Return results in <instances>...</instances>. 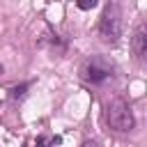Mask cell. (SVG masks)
Listing matches in <instances>:
<instances>
[{"instance_id": "6da1fadb", "label": "cell", "mask_w": 147, "mask_h": 147, "mask_svg": "<svg viewBox=\"0 0 147 147\" xmlns=\"http://www.w3.org/2000/svg\"><path fill=\"white\" fill-rule=\"evenodd\" d=\"M106 122H108V126H110L113 131H117V133H129V131H133V126H136V117H133L131 106H129L124 99H119V96L108 103V108H106Z\"/></svg>"}, {"instance_id": "7a4b0ae2", "label": "cell", "mask_w": 147, "mask_h": 147, "mask_svg": "<svg viewBox=\"0 0 147 147\" xmlns=\"http://www.w3.org/2000/svg\"><path fill=\"white\" fill-rule=\"evenodd\" d=\"M99 37L106 44H117L122 37V9L117 2H108L99 18Z\"/></svg>"}, {"instance_id": "3957f363", "label": "cell", "mask_w": 147, "mask_h": 147, "mask_svg": "<svg viewBox=\"0 0 147 147\" xmlns=\"http://www.w3.org/2000/svg\"><path fill=\"white\" fill-rule=\"evenodd\" d=\"M113 74H115V64H113L110 57H106V55H90V57L83 62V67H80L83 80L94 83V85L113 78Z\"/></svg>"}, {"instance_id": "277c9868", "label": "cell", "mask_w": 147, "mask_h": 147, "mask_svg": "<svg viewBox=\"0 0 147 147\" xmlns=\"http://www.w3.org/2000/svg\"><path fill=\"white\" fill-rule=\"evenodd\" d=\"M131 48H133V53H136L138 60H145V55H147V32H145V25H142V23H140V25L136 28V32H133Z\"/></svg>"}, {"instance_id": "5b68a950", "label": "cell", "mask_w": 147, "mask_h": 147, "mask_svg": "<svg viewBox=\"0 0 147 147\" xmlns=\"http://www.w3.org/2000/svg\"><path fill=\"white\" fill-rule=\"evenodd\" d=\"M28 87H30L28 83H21V85L11 87V92H9V99H14V101H16V99H23V96H25V90H28Z\"/></svg>"}, {"instance_id": "8992f818", "label": "cell", "mask_w": 147, "mask_h": 147, "mask_svg": "<svg viewBox=\"0 0 147 147\" xmlns=\"http://www.w3.org/2000/svg\"><path fill=\"white\" fill-rule=\"evenodd\" d=\"M48 145H60V138H57V136H53V138L39 136V138H37V142H34V147H48Z\"/></svg>"}, {"instance_id": "52a82bcc", "label": "cell", "mask_w": 147, "mask_h": 147, "mask_svg": "<svg viewBox=\"0 0 147 147\" xmlns=\"http://www.w3.org/2000/svg\"><path fill=\"white\" fill-rule=\"evenodd\" d=\"M76 5H78V9H92V7H96V0H76Z\"/></svg>"}, {"instance_id": "ba28073f", "label": "cell", "mask_w": 147, "mask_h": 147, "mask_svg": "<svg viewBox=\"0 0 147 147\" xmlns=\"http://www.w3.org/2000/svg\"><path fill=\"white\" fill-rule=\"evenodd\" d=\"M80 147H99V142H94V140H85Z\"/></svg>"}]
</instances>
